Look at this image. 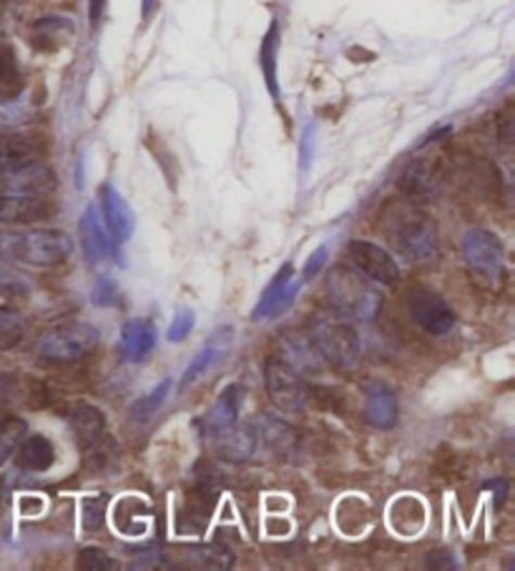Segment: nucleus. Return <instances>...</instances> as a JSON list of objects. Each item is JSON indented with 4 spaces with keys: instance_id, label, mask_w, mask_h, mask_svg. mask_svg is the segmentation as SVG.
I'll list each match as a JSON object with an SVG mask.
<instances>
[{
    "instance_id": "nucleus-1",
    "label": "nucleus",
    "mask_w": 515,
    "mask_h": 571,
    "mask_svg": "<svg viewBox=\"0 0 515 571\" xmlns=\"http://www.w3.org/2000/svg\"><path fill=\"white\" fill-rule=\"evenodd\" d=\"M309 340L317 353L335 368H352L360 360V330L355 317H350L337 307H324L317 310L309 320Z\"/></svg>"
},
{
    "instance_id": "nucleus-2",
    "label": "nucleus",
    "mask_w": 515,
    "mask_h": 571,
    "mask_svg": "<svg viewBox=\"0 0 515 571\" xmlns=\"http://www.w3.org/2000/svg\"><path fill=\"white\" fill-rule=\"evenodd\" d=\"M383 232L395 250L410 262H427L438 252L435 227L415 204L390 202L383 212Z\"/></svg>"
},
{
    "instance_id": "nucleus-3",
    "label": "nucleus",
    "mask_w": 515,
    "mask_h": 571,
    "mask_svg": "<svg viewBox=\"0 0 515 571\" xmlns=\"http://www.w3.org/2000/svg\"><path fill=\"white\" fill-rule=\"evenodd\" d=\"M99 330L86 322L55 325L38 338V355L49 363H74L89 355L99 345Z\"/></svg>"
},
{
    "instance_id": "nucleus-4",
    "label": "nucleus",
    "mask_w": 515,
    "mask_h": 571,
    "mask_svg": "<svg viewBox=\"0 0 515 571\" xmlns=\"http://www.w3.org/2000/svg\"><path fill=\"white\" fill-rule=\"evenodd\" d=\"M327 290L332 295V307L347 313L355 320H372L377 315L379 305H383V297L375 290V282H364L360 275L347 272V269L332 272Z\"/></svg>"
},
{
    "instance_id": "nucleus-5",
    "label": "nucleus",
    "mask_w": 515,
    "mask_h": 571,
    "mask_svg": "<svg viewBox=\"0 0 515 571\" xmlns=\"http://www.w3.org/2000/svg\"><path fill=\"white\" fill-rule=\"evenodd\" d=\"M265 388L272 406L280 408L282 414H299V410H305L309 401V391L302 376H299L295 365L280 358V355H272L265 363Z\"/></svg>"
},
{
    "instance_id": "nucleus-6",
    "label": "nucleus",
    "mask_w": 515,
    "mask_h": 571,
    "mask_svg": "<svg viewBox=\"0 0 515 571\" xmlns=\"http://www.w3.org/2000/svg\"><path fill=\"white\" fill-rule=\"evenodd\" d=\"M463 255L467 267H471L480 280L490 284L501 282V277L505 275V250L493 232L480 227L467 229L463 237Z\"/></svg>"
},
{
    "instance_id": "nucleus-7",
    "label": "nucleus",
    "mask_w": 515,
    "mask_h": 571,
    "mask_svg": "<svg viewBox=\"0 0 515 571\" xmlns=\"http://www.w3.org/2000/svg\"><path fill=\"white\" fill-rule=\"evenodd\" d=\"M13 255L34 267H55L70 255V240L63 232L53 229H36V232L15 237L11 244Z\"/></svg>"
},
{
    "instance_id": "nucleus-8",
    "label": "nucleus",
    "mask_w": 515,
    "mask_h": 571,
    "mask_svg": "<svg viewBox=\"0 0 515 571\" xmlns=\"http://www.w3.org/2000/svg\"><path fill=\"white\" fill-rule=\"evenodd\" d=\"M408 310L412 322L435 338L448 335L458 320L453 307L446 303V297L430 288H412L408 295Z\"/></svg>"
},
{
    "instance_id": "nucleus-9",
    "label": "nucleus",
    "mask_w": 515,
    "mask_h": 571,
    "mask_svg": "<svg viewBox=\"0 0 515 571\" xmlns=\"http://www.w3.org/2000/svg\"><path fill=\"white\" fill-rule=\"evenodd\" d=\"M299 295V282L295 280V267L282 265L274 280L261 292L259 303L252 310V320H269V317H280L287 313Z\"/></svg>"
},
{
    "instance_id": "nucleus-10",
    "label": "nucleus",
    "mask_w": 515,
    "mask_h": 571,
    "mask_svg": "<svg viewBox=\"0 0 515 571\" xmlns=\"http://www.w3.org/2000/svg\"><path fill=\"white\" fill-rule=\"evenodd\" d=\"M350 259L355 262V267H358L360 272L372 282L392 284L400 280L398 262H395L390 252L379 248L375 242H364V240L350 242Z\"/></svg>"
},
{
    "instance_id": "nucleus-11",
    "label": "nucleus",
    "mask_w": 515,
    "mask_h": 571,
    "mask_svg": "<svg viewBox=\"0 0 515 571\" xmlns=\"http://www.w3.org/2000/svg\"><path fill=\"white\" fill-rule=\"evenodd\" d=\"M398 414H400V403L395 388L383 383V380L370 383L368 391H364V408H362L364 420H368L372 428H377V431H390V428H395V423H398Z\"/></svg>"
},
{
    "instance_id": "nucleus-12",
    "label": "nucleus",
    "mask_w": 515,
    "mask_h": 571,
    "mask_svg": "<svg viewBox=\"0 0 515 571\" xmlns=\"http://www.w3.org/2000/svg\"><path fill=\"white\" fill-rule=\"evenodd\" d=\"M156 347V328L146 317H133L121 328V338H118V355L124 363L139 365L144 363Z\"/></svg>"
},
{
    "instance_id": "nucleus-13",
    "label": "nucleus",
    "mask_w": 515,
    "mask_h": 571,
    "mask_svg": "<svg viewBox=\"0 0 515 571\" xmlns=\"http://www.w3.org/2000/svg\"><path fill=\"white\" fill-rule=\"evenodd\" d=\"M211 441H214V451H217V456L224 458V461H234V464H242L252 458L257 448V431L252 426H244V423H232L227 428H221V431L211 433Z\"/></svg>"
},
{
    "instance_id": "nucleus-14",
    "label": "nucleus",
    "mask_w": 515,
    "mask_h": 571,
    "mask_svg": "<svg viewBox=\"0 0 515 571\" xmlns=\"http://www.w3.org/2000/svg\"><path fill=\"white\" fill-rule=\"evenodd\" d=\"M101 214L103 225H106L111 240L124 244L131 240L133 234V212L129 204L124 202V196L116 192L111 185L101 187Z\"/></svg>"
},
{
    "instance_id": "nucleus-15",
    "label": "nucleus",
    "mask_w": 515,
    "mask_h": 571,
    "mask_svg": "<svg viewBox=\"0 0 515 571\" xmlns=\"http://www.w3.org/2000/svg\"><path fill=\"white\" fill-rule=\"evenodd\" d=\"M49 217V204L36 194H5L0 196V225H34Z\"/></svg>"
},
{
    "instance_id": "nucleus-16",
    "label": "nucleus",
    "mask_w": 515,
    "mask_h": 571,
    "mask_svg": "<svg viewBox=\"0 0 515 571\" xmlns=\"http://www.w3.org/2000/svg\"><path fill=\"white\" fill-rule=\"evenodd\" d=\"M78 234H81V250L86 259H89L91 265H99V262L108 255L111 240L99 217V210L93 207V204L83 210L81 221H78Z\"/></svg>"
},
{
    "instance_id": "nucleus-17",
    "label": "nucleus",
    "mask_w": 515,
    "mask_h": 571,
    "mask_svg": "<svg viewBox=\"0 0 515 571\" xmlns=\"http://www.w3.org/2000/svg\"><path fill=\"white\" fill-rule=\"evenodd\" d=\"M70 428H74L78 446L83 451L96 448L99 443L106 435V416L96 406H89V403H81V406L74 408L70 414Z\"/></svg>"
},
{
    "instance_id": "nucleus-18",
    "label": "nucleus",
    "mask_w": 515,
    "mask_h": 571,
    "mask_svg": "<svg viewBox=\"0 0 515 571\" xmlns=\"http://www.w3.org/2000/svg\"><path fill=\"white\" fill-rule=\"evenodd\" d=\"M15 454H18V466L23 468V471H34V473L49 471L55 461L53 443L41 433L26 435Z\"/></svg>"
},
{
    "instance_id": "nucleus-19",
    "label": "nucleus",
    "mask_w": 515,
    "mask_h": 571,
    "mask_svg": "<svg viewBox=\"0 0 515 571\" xmlns=\"http://www.w3.org/2000/svg\"><path fill=\"white\" fill-rule=\"evenodd\" d=\"M242 385H229L224 393L219 395L217 403H214V408L209 410V416L204 418V431L206 433H217L221 428L236 423V416H240V408H242Z\"/></svg>"
},
{
    "instance_id": "nucleus-20",
    "label": "nucleus",
    "mask_w": 515,
    "mask_h": 571,
    "mask_svg": "<svg viewBox=\"0 0 515 571\" xmlns=\"http://www.w3.org/2000/svg\"><path fill=\"white\" fill-rule=\"evenodd\" d=\"M11 189L18 194L43 196L55 189V174L38 166L36 162H30L21 166V169L11 172Z\"/></svg>"
},
{
    "instance_id": "nucleus-21",
    "label": "nucleus",
    "mask_w": 515,
    "mask_h": 571,
    "mask_svg": "<svg viewBox=\"0 0 515 571\" xmlns=\"http://www.w3.org/2000/svg\"><path fill=\"white\" fill-rule=\"evenodd\" d=\"M400 189L410 202H430L435 196V174L425 162H412L400 177Z\"/></svg>"
},
{
    "instance_id": "nucleus-22",
    "label": "nucleus",
    "mask_w": 515,
    "mask_h": 571,
    "mask_svg": "<svg viewBox=\"0 0 515 571\" xmlns=\"http://www.w3.org/2000/svg\"><path fill=\"white\" fill-rule=\"evenodd\" d=\"M34 154L36 149L26 137L0 131V172L11 174L15 169H21V166L34 162Z\"/></svg>"
},
{
    "instance_id": "nucleus-23",
    "label": "nucleus",
    "mask_w": 515,
    "mask_h": 571,
    "mask_svg": "<svg viewBox=\"0 0 515 571\" xmlns=\"http://www.w3.org/2000/svg\"><path fill=\"white\" fill-rule=\"evenodd\" d=\"M189 554V561L196 569H229L234 564V554L224 549V546L219 544H202V546H192V549L186 551Z\"/></svg>"
},
{
    "instance_id": "nucleus-24",
    "label": "nucleus",
    "mask_w": 515,
    "mask_h": 571,
    "mask_svg": "<svg viewBox=\"0 0 515 571\" xmlns=\"http://www.w3.org/2000/svg\"><path fill=\"white\" fill-rule=\"evenodd\" d=\"M28 433V426L23 418H15V416H8L0 420V466H3L8 458H11L18 446L26 439Z\"/></svg>"
},
{
    "instance_id": "nucleus-25",
    "label": "nucleus",
    "mask_w": 515,
    "mask_h": 571,
    "mask_svg": "<svg viewBox=\"0 0 515 571\" xmlns=\"http://www.w3.org/2000/svg\"><path fill=\"white\" fill-rule=\"evenodd\" d=\"M169 393H171V378H164L162 383L154 388V391H149L144 398H139L137 403H133L131 418L139 420V423H146V420L164 406L166 398H169Z\"/></svg>"
},
{
    "instance_id": "nucleus-26",
    "label": "nucleus",
    "mask_w": 515,
    "mask_h": 571,
    "mask_svg": "<svg viewBox=\"0 0 515 571\" xmlns=\"http://www.w3.org/2000/svg\"><path fill=\"white\" fill-rule=\"evenodd\" d=\"M259 61H261V71H265L267 89L276 99L280 97V86H276V23L272 28H269L265 43H261Z\"/></svg>"
},
{
    "instance_id": "nucleus-27",
    "label": "nucleus",
    "mask_w": 515,
    "mask_h": 571,
    "mask_svg": "<svg viewBox=\"0 0 515 571\" xmlns=\"http://www.w3.org/2000/svg\"><path fill=\"white\" fill-rule=\"evenodd\" d=\"M211 338H214V340H211V343H209V345H206V347H204V351H202L199 355H196V358L192 360V365H189V368H186V372H184V378H181V388H186V385H192V383H196V380H199V378L204 376V372H206V370H209V368H211V365L219 360V355H221V345H219V340H217V335H211Z\"/></svg>"
},
{
    "instance_id": "nucleus-28",
    "label": "nucleus",
    "mask_w": 515,
    "mask_h": 571,
    "mask_svg": "<svg viewBox=\"0 0 515 571\" xmlns=\"http://www.w3.org/2000/svg\"><path fill=\"white\" fill-rule=\"evenodd\" d=\"M26 325H23L21 315L11 310V307H0V351H11L23 340Z\"/></svg>"
},
{
    "instance_id": "nucleus-29",
    "label": "nucleus",
    "mask_w": 515,
    "mask_h": 571,
    "mask_svg": "<svg viewBox=\"0 0 515 571\" xmlns=\"http://www.w3.org/2000/svg\"><path fill=\"white\" fill-rule=\"evenodd\" d=\"M405 521H410V534L420 531V526H423V521H425L423 504L415 502V498H410V496H405L402 502L392 506V526L402 531V523Z\"/></svg>"
},
{
    "instance_id": "nucleus-30",
    "label": "nucleus",
    "mask_w": 515,
    "mask_h": 571,
    "mask_svg": "<svg viewBox=\"0 0 515 571\" xmlns=\"http://www.w3.org/2000/svg\"><path fill=\"white\" fill-rule=\"evenodd\" d=\"M78 569L81 571H111V569H118V564L108 551L96 549V546H89V549H83L81 554H78Z\"/></svg>"
},
{
    "instance_id": "nucleus-31",
    "label": "nucleus",
    "mask_w": 515,
    "mask_h": 571,
    "mask_svg": "<svg viewBox=\"0 0 515 571\" xmlns=\"http://www.w3.org/2000/svg\"><path fill=\"white\" fill-rule=\"evenodd\" d=\"M108 498L106 496H91L83 502V529L86 531H99L106 519Z\"/></svg>"
},
{
    "instance_id": "nucleus-32",
    "label": "nucleus",
    "mask_w": 515,
    "mask_h": 571,
    "mask_svg": "<svg viewBox=\"0 0 515 571\" xmlns=\"http://www.w3.org/2000/svg\"><path fill=\"white\" fill-rule=\"evenodd\" d=\"M91 303L96 307H111L118 303V288L111 277H99L91 290Z\"/></svg>"
},
{
    "instance_id": "nucleus-33",
    "label": "nucleus",
    "mask_w": 515,
    "mask_h": 571,
    "mask_svg": "<svg viewBox=\"0 0 515 571\" xmlns=\"http://www.w3.org/2000/svg\"><path fill=\"white\" fill-rule=\"evenodd\" d=\"M194 322L196 315L192 310H179L177 317H173V322L169 325V332H166L169 343H181V340H186L189 332L194 330Z\"/></svg>"
},
{
    "instance_id": "nucleus-34",
    "label": "nucleus",
    "mask_w": 515,
    "mask_h": 571,
    "mask_svg": "<svg viewBox=\"0 0 515 571\" xmlns=\"http://www.w3.org/2000/svg\"><path fill=\"white\" fill-rule=\"evenodd\" d=\"M427 567L430 569H455L458 561H455V554L448 551V549H435L427 554Z\"/></svg>"
},
{
    "instance_id": "nucleus-35",
    "label": "nucleus",
    "mask_w": 515,
    "mask_h": 571,
    "mask_svg": "<svg viewBox=\"0 0 515 571\" xmlns=\"http://www.w3.org/2000/svg\"><path fill=\"white\" fill-rule=\"evenodd\" d=\"M327 255H330L327 244H322V248H317V250L312 252V255H309V259H307V265H305V277L320 275V269L324 267V262H327Z\"/></svg>"
},
{
    "instance_id": "nucleus-36",
    "label": "nucleus",
    "mask_w": 515,
    "mask_h": 571,
    "mask_svg": "<svg viewBox=\"0 0 515 571\" xmlns=\"http://www.w3.org/2000/svg\"><path fill=\"white\" fill-rule=\"evenodd\" d=\"M15 78V59L8 49H0V81L8 84Z\"/></svg>"
},
{
    "instance_id": "nucleus-37",
    "label": "nucleus",
    "mask_w": 515,
    "mask_h": 571,
    "mask_svg": "<svg viewBox=\"0 0 515 571\" xmlns=\"http://www.w3.org/2000/svg\"><path fill=\"white\" fill-rule=\"evenodd\" d=\"M486 488L488 491H493V496H495V504L501 506L505 498H508V483H505L503 479H495V481H488L486 483Z\"/></svg>"
},
{
    "instance_id": "nucleus-38",
    "label": "nucleus",
    "mask_w": 515,
    "mask_h": 571,
    "mask_svg": "<svg viewBox=\"0 0 515 571\" xmlns=\"http://www.w3.org/2000/svg\"><path fill=\"white\" fill-rule=\"evenodd\" d=\"M21 511L23 513H26V517H28V513H30V498L26 496V498H23V504H21ZM43 511V502H41V498H36V502H34V513H41Z\"/></svg>"
},
{
    "instance_id": "nucleus-39",
    "label": "nucleus",
    "mask_w": 515,
    "mask_h": 571,
    "mask_svg": "<svg viewBox=\"0 0 515 571\" xmlns=\"http://www.w3.org/2000/svg\"><path fill=\"white\" fill-rule=\"evenodd\" d=\"M5 406H8V383L0 378V414H3Z\"/></svg>"
}]
</instances>
